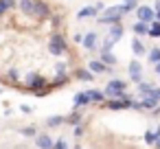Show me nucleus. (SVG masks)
<instances>
[{"mask_svg": "<svg viewBox=\"0 0 160 149\" xmlns=\"http://www.w3.org/2000/svg\"><path fill=\"white\" fill-rule=\"evenodd\" d=\"M123 88H125L123 81H112V83L108 86V94H112V97H123Z\"/></svg>", "mask_w": 160, "mask_h": 149, "instance_id": "nucleus-1", "label": "nucleus"}, {"mask_svg": "<svg viewBox=\"0 0 160 149\" xmlns=\"http://www.w3.org/2000/svg\"><path fill=\"white\" fill-rule=\"evenodd\" d=\"M138 18H140L142 22H151V20H153V11L147 9V7H140V9H138Z\"/></svg>", "mask_w": 160, "mask_h": 149, "instance_id": "nucleus-2", "label": "nucleus"}, {"mask_svg": "<svg viewBox=\"0 0 160 149\" xmlns=\"http://www.w3.org/2000/svg\"><path fill=\"white\" fill-rule=\"evenodd\" d=\"M38 145H40L42 149H51V147H53V142H51L48 136H40V138H38Z\"/></svg>", "mask_w": 160, "mask_h": 149, "instance_id": "nucleus-3", "label": "nucleus"}, {"mask_svg": "<svg viewBox=\"0 0 160 149\" xmlns=\"http://www.w3.org/2000/svg\"><path fill=\"white\" fill-rule=\"evenodd\" d=\"M151 35H160V24H153L151 27Z\"/></svg>", "mask_w": 160, "mask_h": 149, "instance_id": "nucleus-4", "label": "nucleus"}, {"mask_svg": "<svg viewBox=\"0 0 160 149\" xmlns=\"http://www.w3.org/2000/svg\"><path fill=\"white\" fill-rule=\"evenodd\" d=\"M151 59H153V62H160V51H153V53H151Z\"/></svg>", "mask_w": 160, "mask_h": 149, "instance_id": "nucleus-5", "label": "nucleus"}, {"mask_svg": "<svg viewBox=\"0 0 160 149\" xmlns=\"http://www.w3.org/2000/svg\"><path fill=\"white\" fill-rule=\"evenodd\" d=\"M136 31H138V33H147V27H145V24H138Z\"/></svg>", "mask_w": 160, "mask_h": 149, "instance_id": "nucleus-6", "label": "nucleus"}, {"mask_svg": "<svg viewBox=\"0 0 160 149\" xmlns=\"http://www.w3.org/2000/svg\"><path fill=\"white\" fill-rule=\"evenodd\" d=\"M55 149H66V142H64V140H57V145H55Z\"/></svg>", "mask_w": 160, "mask_h": 149, "instance_id": "nucleus-7", "label": "nucleus"}, {"mask_svg": "<svg viewBox=\"0 0 160 149\" xmlns=\"http://www.w3.org/2000/svg\"><path fill=\"white\" fill-rule=\"evenodd\" d=\"M134 48H136V53H142V46H140L138 42H134Z\"/></svg>", "mask_w": 160, "mask_h": 149, "instance_id": "nucleus-8", "label": "nucleus"}, {"mask_svg": "<svg viewBox=\"0 0 160 149\" xmlns=\"http://www.w3.org/2000/svg\"><path fill=\"white\" fill-rule=\"evenodd\" d=\"M156 140H158V142H156V145H158V149H160V136H158V138H156Z\"/></svg>", "mask_w": 160, "mask_h": 149, "instance_id": "nucleus-9", "label": "nucleus"}, {"mask_svg": "<svg viewBox=\"0 0 160 149\" xmlns=\"http://www.w3.org/2000/svg\"><path fill=\"white\" fill-rule=\"evenodd\" d=\"M158 72H160V66H158Z\"/></svg>", "mask_w": 160, "mask_h": 149, "instance_id": "nucleus-10", "label": "nucleus"}]
</instances>
